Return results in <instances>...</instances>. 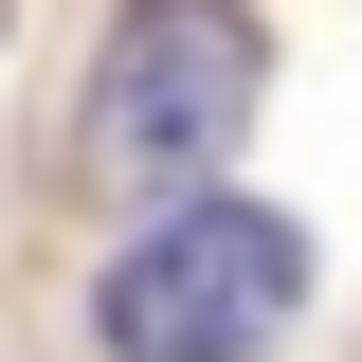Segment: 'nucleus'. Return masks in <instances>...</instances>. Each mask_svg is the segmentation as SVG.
I'll return each mask as SVG.
<instances>
[{"mask_svg":"<svg viewBox=\"0 0 362 362\" xmlns=\"http://www.w3.org/2000/svg\"><path fill=\"white\" fill-rule=\"evenodd\" d=\"M254 90H272L254 0H127L109 54H90L73 163L109 199H199V163H235V127H254Z\"/></svg>","mask_w":362,"mask_h":362,"instance_id":"1","label":"nucleus"},{"mask_svg":"<svg viewBox=\"0 0 362 362\" xmlns=\"http://www.w3.org/2000/svg\"><path fill=\"white\" fill-rule=\"evenodd\" d=\"M290 308H308V235L272 199H163L90 290V344L109 362H254Z\"/></svg>","mask_w":362,"mask_h":362,"instance_id":"2","label":"nucleus"}]
</instances>
